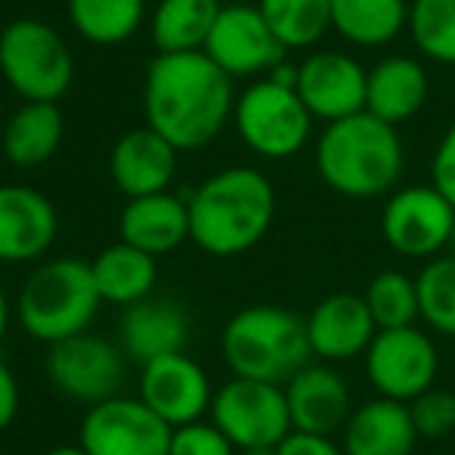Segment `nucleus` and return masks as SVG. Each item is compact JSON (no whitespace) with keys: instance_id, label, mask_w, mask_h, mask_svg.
Returning a JSON list of instances; mask_svg holds the SVG:
<instances>
[{"instance_id":"1","label":"nucleus","mask_w":455,"mask_h":455,"mask_svg":"<svg viewBox=\"0 0 455 455\" xmlns=\"http://www.w3.org/2000/svg\"><path fill=\"white\" fill-rule=\"evenodd\" d=\"M231 76L203 51L159 53L147 66L144 116L178 153L206 147L235 113Z\"/></svg>"},{"instance_id":"2","label":"nucleus","mask_w":455,"mask_h":455,"mask_svg":"<svg viewBox=\"0 0 455 455\" xmlns=\"http://www.w3.org/2000/svg\"><path fill=\"white\" fill-rule=\"evenodd\" d=\"M190 241L209 256L231 259L266 237L275 221V188L259 169L231 165L209 175L188 200Z\"/></svg>"},{"instance_id":"3","label":"nucleus","mask_w":455,"mask_h":455,"mask_svg":"<svg viewBox=\"0 0 455 455\" xmlns=\"http://www.w3.org/2000/svg\"><path fill=\"white\" fill-rule=\"evenodd\" d=\"M318 175L331 190L355 200L384 196L403 178L405 147L399 128L368 109L328 122L315 147Z\"/></svg>"},{"instance_id":"4","label":"nucleus","mask_w":455,"mask_h":455,"mask_svg":"<svg viewBox=\"0 0 455 455\" xmlns=\"http://www.w3.org/2000/svg\"><path fill=\"white\" fill-rule=\"evenodd\" d=\"M221 353L235 378L284 387L312 359L306 318L281 306H247L221 331Z\"/></svg>"},{"instance_id":"5","label":"nucleus","mask_w":455,"mask_h":455,"mask_svg":"<svg viewBox=\"0 0 455 455\" xmlns=\"http://www.w3.org/2000/svg\"><path fill=\"white\" fill-rule=\"evenodd\" d=\"M91 262L51 259L38 266L20 291V322L35 340L60 343L84 334L100 309Z\"/></svg>"},{"instance_id":"6","label":"nucleus","mask_w":455,"mask_h":455,"mask_svg":"<svg viewBox=\"0 0 455 455\" xmlns=\"http://www.w3.org/2000/svg\"><path fill=\"white\" fill-rule=\"evenodd\" d=\"M0 72L26 103H57L76 63L63 35L41 20H16L0 32Z\"/></svg>"},{"instance_id":"7","label":"nucleus","mask_w":455,"mask_h":455,"mask_svg":"<svg viewBox=\"0 0 455 455\" xmlns=\"http://www.w3.org/2000/svg\"><path fill=\"white\" fill-rule=\"evenodd\" d=\"M231 119L243 144L266 159H291L312 134V113L297 88L278 84L275 78L250 84L235 100Z\"/></svg>"},{"instance_id":"8","label":"nucleus","mask_w":455,"mask_h":455,"mask_svg":"<svg viewBox=\"0 0 455 455\" xmlns=\"http://www.w3.org/2000/svg\"><path fill=\"white\" fill-rule=\"evenodd\" d=\"M209 415L215 427L235 443V449L278 446L293 430L284 387L266 380L231 378L212 393Z\"/></svg>"},{"instance_id":"9","label":"nucleus","mask_w":455,"mask_h":455,"mask_svg":"<svg viewBox=\"0 0 455 455\" xmlns=\"http://www.w3.org/2000/svg\"><path fill=\"white\" fill-rule=\"evenodd\" d=\"M455 206L434 184H411L387 196L380 212V235L387 247L405 259H434L449 250Z\"/></svg>"},{"instance_id":"10","label":"nucleus","mask_w":455,"mask_h":455,"mask_svg":"<svg viewBox=\"0 0 455 455\" xmlns=\"http://www.w3.org/2000/svg\"><path fill=\"white\" fill-rule=\"evenodd\" d=\"M172 430L140 396H113L88 409L78 446L88 455H169Z\"/></svg>"},{"instance_id":"11","label":"nucleus","mask_w":455,"mask_h":455,"mask_svg":"<svg viewBox=\"0 0 455 455\" xmlns=\"http://www.w3.org/2000/svg\"><path fill=\"white\" fill-rule=\"evenodd\" d=\"M365 371L378 396L409 405L411 399L434 387L440 371V353L430 334H424L415 324L387 328L378 331L371 347L365 349Z\"/></svg>"},{"instance_id":"12","label":"nucleus","mask_w":455,"mask_h":455,"mask_svg":"<svg viewBox=\"0 0 455 455\" xmlns=\"http://www.w3.org/2000/svg\"><path fill=\"white\" fill-rule=\"evenodd\" d=\"M47 371L63 396L97 405L103 399L119 396L122 380H125V362L116 343L84 331L69 340L53 343L47 355Z\"/></svg>"},{"instance_id":"13","label":"nucleus","mask_w":455,"mask_h":455,"mask_svg":"<svg viewBox=\"0 0 455 455\" xmlns=\"http://www.w3.org/2000/svg\"><path fill=\"white\" fill-rule=\"evenodd\" d=\"M203 53L219 66L225 76L247 78L272 72L284 63L287 47L275 38L268 22L262 20L259 7L247 4H228L221 7L212 32H209Z\"/></svg>"},{"instance_id":"14","label":"nucleus","mask_w":455,"mask_h":455,"mask_svg":"<svg viewBox=\"0 0 455 455\" xmlns=\"http://www.w3.org/2000/svg\"><path fill=\"white\" fill-rule=\"evenodd\" d=\"M368 69L340 51L309 53L297 66V94L312 119L337 122L365 109Z\"/></svg>"},{"instance_id":"15","label":"nucleus","mask_w":455,"mask_h":455,"mask_svg":"<svg viewBox=\"0 0 455 455\" xmlns=\"http://www.w3.org/2000/svg\"><path fill=\"white\" fill-rule=\"evenodd\" d=\"M140 399L169 427H181L209 411L212 384L188 353H169L140 365Z\"/></svg>"},{"instance_id":"16","label":"nucleus","mask_w":455,"mask_h":455,"mask_svg":"<svg viewBox=\"0 0 455 455\" xmlns=\"http://www.w3.org/2000/svg\"><path fill=\"white\" fill-rule=\"evenodd\" d=\"M60 219L53 203L26 184H0V262H35L53 247Z\"/></svg>"},{"instance_id":"17","label":"nucleus","mask_w":455,"mask_h":455,"mask_svg":"<svg viewBox=\"0 0 455 455\" xmlns=\"http://www.w3.org/2000/svg\"><path fill=\"white\" fill-rule=\"evenodd\" d=\"M378 324L368 312L365 297L359 293H331L306 318V337H309L312 355L322 362H349L365 355L371 347Z\"/></svg>"},{"instance_id":"18","label":"nucleus","mask_w":455,"mask_h":455,"mask_svg":"<svg viewBox=\"0 0 455 455\" xmlns=\"http://www.w3.org/2000/svg\"><path fill=\"white\" fill-rule=\"evenodd\" d=\"M293 430L331 436L353 415V396L331 365H306L284 384Z\"/></svg>"},{"instance_id":"19","label":"nucleus","mask_w":455,"mask_h":455,"mask_svg":"<svg viewBox=\"0 0 455 455\" xmlns=\"http://www.w3.org/2000/svg\"><path fill=\"white\" fill-rule=\"evenodd\" d=\"M175 169L178 150L150 125L122 134L109 153V178L128 200L169 190Z\"/></svg>"},{"instance_id":"20","label":"nucleus","mask_w":455,"mask_h":455,"mask_svg":"<svg viewBox=\"0 0 455 455\" xmlns=\"http://www.w3.org/2000/svg\"><path fill=\"white\" fill-rule=\"evenodd\" d=\"M119 237L150 256L172 253L190 237L188 200L169 194V190L134 196L119 215Z\"/></svg>"},{"instance_id":"21","label":"nucleus","mask_w":455,"mask_h":455,"mask_svg":"<svg viewBox=\"0 0 455 455\" xmlns=\"http://www.w3.org/2000/svg\"><path fill=\"white\" fill-rule=\"evenodd\" d=\"M415 443L409 405L396 399H368L343 424V455H411Z\"/></svg>"},{"instance_id":"22","label":"nucleus","mask_w":455,"mask_h":455,"mask_svg":"<svg viewBox=\"0 0 455 455\" xmlns=\"http://www.w3.org/2000/svg\"><path fill=\"white\" fill-rule=\"evenodd\" d=\"M430 94L427 69L415 57H384L368 69L365 109L390 125L415 119Z\"/></svg>"},{"instance_id":"23","label":"nucleus","mask_w":455,"mask_h":455,"mask_svg":"<svg viewBox=\"0 0 455 455\" xmlns=\"http://www.w3.org/2000/svg\"><path fill=\"white\" fill-rule=\"evenodd\" d=\"M122 347L140 365L159 359V355L184 353L188 315L181 312V306L169 303V299H140V303L128 306L125 318H122Z\"/></svg>"},{"instance_id":"24","label":"nucleus","mask_w":455,"mask_h":455,"mask_svg":"<svg viewBox=\"0 0 455 455\" xmlns=\"http://www.w3.org/2000/svg\"><path fill=\"white\" fill-rule=\"evenodd\" d=\"M91 275L103 303L134 306L150 297L156 287V256L119 241L97 253V259L91 262Z\"/></svg>"},{"instance_id":"25","label":"nucleus","mask_w":455,"mask_h":455,"mask_svg":"<svg viewBox=\"0 0 455 455\" xmlns=\"http://www.w3.org/2000/svg\"><path fill=\"white\" fill-rule=\"evenodd\" d=\"M63 128L57 103H22L4 128V153L16 169H38L60 150Z\"/></svg>"},{"instance_id":"26","label":"nucleus","mask_w":455,"mask_h":455,"mask_svg":"<svg viewBox=\"0 0 455 455\" xmlns=\"http://www.w3.org/2000/svg\"><path fill=\"white\" fill-rule=\"evenodd\" d=\"M409 26V0H331V28L355 47H384Z\"/></svg>"},{"instance_id":"27","label":"nucleus","mask_w":455,"mask_h":455,"mask_svg":"<svg viewBox=\"0 0 455 455\" xmlns=\"http://www.w3.org/2000/svg\"><path fill=\"white\" fill-rule=\"evenodd\" d=\"M219 13V0H159L150 20L153 44L159 53L203 51Z\"/></svg>"},{"instance_id":"28","label":"nucleus","mask_w":455,"mask_h":455,"mask_svg":"<svg viewBox=\"0 0 455 455\" xmlns=\"http://www.w3.org/2000/svg\"><path fill=\"white\" fill-rule=\"evenodd\" d=\"M147 0H69V20L84 41L116 47L134 38L144 22Z\"/></svg>"},{"instance_id":"29","label":"nucleus","mask_w":455,"mask_h":455,"mask_svg":"<svg viewBox=\"0 0 455 455\" xmlns=\"http://www.w3.org/2000/svg\"><path fill=\"white\" fill-rule=\"evenodd\" d=\"M262 20L287 51H303L331 28V0H259Z\"/></svg>"},{"instance_id":"30","label":"nucleus","mask_w":455,"mask_h":455,"mask_svg":"<svg viewBox=\"0 0 455 455\" xmlns=\"http://www.w3.org/2000/svg\"><path fill=\"white\" fill-rule=\"evenodd\" d=\"M418 312L427 328L443 337H455V256L440 253L424 262L415 278Z\"/></svg>"},{"instance_id":"31","label":"nucleus","mask_w":455,"mask_h":455,"mask_svg":"<svg viewBox=\"0 0 455 455\" xmlns=\"http://www.w3.org/2000/svg\"><path fill=\"white\" fill-rule=\"evenodd\" d=\"M405 28L418 53L440 66H455V0H411Z\"/></svg>"},{"instance_id":"32","label":"nucleus","mask_w":455,"mask_h":455,"mask_svg":"<svg viewBox=\"0 0 455 455\" xmlns=\"http://www.w3.org/2000/svg\"><path fill=\"white\" fill-rule=\"evenodd\" d=\"M362 297H365L378 331L409 328V324H415L421 318L415 278H409L405 272H396V268H384V272L374 275Z\"/></svg>"},{"instance_id":"33","label":"nucleus","mask_w":455,"mask_h":455,"mask_svg":"<svg viewBox=\"0 0 455 455\" xmlns=\"http://www.w3.org/2000/svg\"><path fill=\"white\" fill-rule=\"evenodd\" d=\"M409 415L415 424L418 436L424 440H440L455 430V393L430 387L421 396H415L409 403Z\"/></svg>"},{"instance_id":"34","label":"nucleus","mask_w":455,"mask_h":455,"mask_svg":"<svg viewBox=\"0 0 455 455\" xmlns=\"http://www.w3.org/2000/svg\"><path fill=\"white\" fill-rule=\"evenodd\" d=\"M169 455H237V449L212 421L200 418L172 430Z\"/></svg>"},{"instance_id":"35","label":"nucleus","mask_w":455,"mask_h":455,"mask_svg":"<svg viewBox=\"0 0 455 455\" xmlns=\"http://www.w3.org/2000/svg\"><path fill=\"white\" fill-rule=\"evenodd\" d=\"M430 184L455 206V122L443 132L430 159Z\"/></svg>"},{"instance_id":"36","label":"nucleus","mask_w":455,"mask_h":455,"mask_svg":"<svg viewBox=\"0 0 455 455\" xmlns=\"http://www.w3.org/2000/svg\"><path fill=\"white\" fill-rule=\"evenodd\" d=\"M275 449L278 455H343V446H337L331 436L306 434V430H291Z\"/></svg>"},{"instance_id":"37","label":"nucleus","mask_w":455,"mask_h":455,"mask_svg":"<svg viewBox=\"0 0 455 455\" xmlns=\"http://www.w3.org/2000/svg\"><path fill=\"white\" fill-rule=\"evenodd\" d=\"M20 415V384L10 365L0 359V430H7Z\"/></svg>"},{"instance_id":"38","label":"nucleus","mask_w":455,"mask_h":455,"mask_svg":"<svg viewBox=\"0 0 455 455\" xmlns=\"http://www.w3.org/2000/svg\"><path fill=\"white\" fill-rule=\"evenodd\" d=\"M7 328H10V303H7L4 287H0V340L7 337Z\"/></svg>"},{"instance_id":"39","label":"nucleus","mask_w":455,"mask_h":455,"mask_svg":"<svg viewBox=\"0 0 455 455\" xmlns=\"http://www.w3.org/2000/svg\"><path fill=\"white\" fill-rule=\"evenodd\" d=\"M44 455H88L82 446H57V449H51V452H44Z\"/></svg>"},{"instance_id":"40","label":"nucleus","mask_w":455,"mask_h":455,"mask_svg":"<svg viewBox=\"0 0 455 455\" xmlns=\"http://www.w3.org/2000/svg\"><path fill=\"white\" fill-rule=\"evenodd\" d=\"M241 455H278L275 446H253V449H241Z\"/></svg>"},{"instance_id":"41","label":"nucleus","mask_w":455,"mask_h":455,"mask_svg":"<svg viewBox=\"0 0 455 455\" xmlns=\"http://www.w3.org/2000/svg\"><path fill=\"white\" fill-rule=\"evenodd\" d=\"M449 253L455 256V225H452V237H449Z\"/></svg>"}]
</instances>
